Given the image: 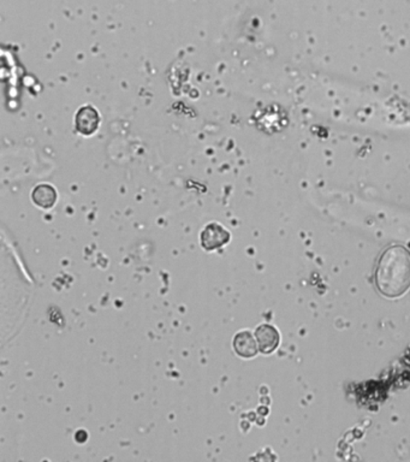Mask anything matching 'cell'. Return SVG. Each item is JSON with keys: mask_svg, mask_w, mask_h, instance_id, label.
Masks as SVG:
<instances>
[{"mask_svg": "<svg viewBox=\"0 0 410 462\" xmlns=\"http://www.w3.org/2000/svg\"><path fill=\"white\" fill-rule=\"evenodd\" d=\"M376 288L386 298H400L410 288V252L392 245L381 254L376 269Z\"/></svg>", "mask_w": 410, "mask_h": 462, "instance_id": "obj_1", "label": "cell"}, {"mask_svg": "<svg viewBox=\"0 0 410 462\" xmlns=\"http://www.w3.org/2000/svg\"><path fill=\"white\" fill-rule=\"evenodd\" d=\"M230 240H231V234L218 223L207 224L200 235L201 247L206 252L219 250L224 245H227Z\"/></svg>", "mask_w": 410, "mask_h": 462, "instance_id": "obj_2", "label": "cell"}, {"mask_svg": "<svg viewBox=\"0 0 410 462\" xmlns=\"http://www.w3.org/2000/svg\"><path fill=\"white\" fill-rule=\"evenodd\" d=\"M100 115L93 106H82L75 116V126L80 134L91 136L94 134L100 125Z\"/></svg>", "mask_w": 410, "mask_h": 462, "instance_id": "obj_3", "label": "cell"}, {"mask_svg": "<svg viewBox=\"0 0 410 462\" xmlns=\"http://www.w3.org/2000/svg\"><path fill=\"white\" fill-rule=\"evenodd\" d=\"M255 338L259 346V351L264 354H271L278 348L280 335L278 330L270 324H262L256 329Z\"/></svg>", "mask_w": 410, "mask_h": 462, "instance_id": "obj_4", "label": "cell"}, {"mask_svg": "<svg viewBox=\"0 0 410 462\" xmlns=\"http://www.w3.org/2000/svg\"><path fill=\"white\" fill-rule=\"evenodd\" d=\"M232 346L237 355L241 356L243 359L254 358L259 351L255 337L251 335V331H247V330L236 333L232 342Z\"/></svg>", "mask_w": 410, "mask_h": 462, "instance_id": "obj_5", "label": "cell"}, {"mask_svg": "<svg viewBox=\"0 0 410 462\" xmlns=\"http://www.w3.org/2000/svg\"><path fill=\"white\" fill-rule=\"evenodd\" d=\"M57 192L52 186L49 184H39L34 188L33 194H32V199L34 201L36 206L49 210L56 205L57 202Z\"/></svg>", "mask_w": 410, "mask_h": 462, "instance_id": "obj_6", "label": "cell"}]
</instances>
